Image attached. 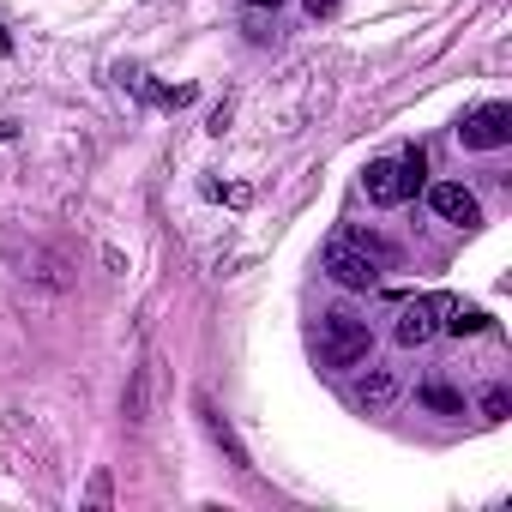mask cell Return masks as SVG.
Segmentation results:
<instances>
[{
	"label": "cell",
	"mask_w": 512,
	"mask_h": 512,
	"mask_svg": "<svg viewBox=\"0 0 512 512\" xmlns=\"http://www.w3.org/2000/svg\"><path fill=\"white\" fill-rule=\"evenodd\" d=\"M434 332H440V302H434V296H422V302H404V308H398L392 338H398L404 350H422Z\"/></svg>",
	"instance_id": "cell-6"
},
{
	"label": "cell",
	"mask_w": 512,
	"mask_h": 512,
	"mask_svg": "<svg viewBox=\"0 0 512 512\" xmlns=\"http://www.w3.org/2000/svg\"><path fill=\"white\" fill-rule=\"evenodd\" d=\"M458 145L464 151H500L512 145V103H482L458 121Z\"/></svg>",
	"instance_id": "cell-4"
},
{
	"label": "cell",
	"mask_w": 512,
	"mask_h": 512,
	"mask_svg": "<svg viewBox=\"0 0 512 512\" xmlns=\"http://www.w3.org/2000/svg\"><path fill=\"white\" fill-rule=\"evenodd\" d=\"M416 398H422L428 410H440V416H464V398H458L452 386H440V380H428V386H422Z\"/></svg>",
	"instance_id": "cell-11"
},
{
	"label": "cell",
	"mask_w": 512,
	"mask_h": 512,
	"mask_svg": "<svg viewBox=\"0 0 512 512\" xmlns=\"http://www.w3.org/2000/svg\"><path fill=\"white\" fill-rule=\"evenodd\" d=\"M434 302H440V332H452V338H470L488 326V314L476 302H458V296H434Z\"/></svg>",
	"instance_id": "cell-8"
},
{
	"label": "cell",
	"mask_w": 512,
	"mask_h": 512,
	"mask_svg": "<svg viewBox=\"0 0 512 512\" xmlns=\"http://www.w3.org/2000/svg\"><path fill=\"white\" fill-rule=\"evenodd\" d=\"M386 266H392V247L374 229H332L320 241V272L338 290H374Z\"/></svg>",
	"instance_id": "cell-1"
},
{
	"label": "cell",
	"mask_w": 512,
	"mask_h": 512,
	"mask_svg": "<svg viewBox=\"0 0 512 512\" xmlns=\"http://www.w3.org/2000/svg\"><path fill=\"white\" fill-rule=\"evenodd\" d=\"M314 350H320L326 368H356V362H368L374 332H368V320L332 308V314H320V326H314Z\"/></svg>",
	"instance_id": "cell-2"
},
{
	"label": "cell",
	"mask_w": 512,
	"mask_h": 512,
	"mask_svg": "<svg viewBox=\"0 0 512 512\" xmlns=\"http://www.w3.org/2000/svg\"><path fill=\"white\" fill-rule=\"evenodd\" d=\"M247 7H284V0H247Z\"/></svg>",
	"instance_id": "cell-15"
},
{
	"label": "cell",
	"mask_w": 512,
	"mask_h": 512,
	"mask_svg": "<svg viewBox=\"0 0 512 512\" xmlns=\"http://www.w3.org/2000/svg\"><path fill=\"white\" fill-rule=\"evenodd\" d=\"M422 169H428L422 145L404 151V157H374V163L362 169V193H368V205H404V199L422 187Z\"/></svg>",
	"instance_id": "cell-3"
},
{
	"label": "cell",
	"mask_w": 512,
	"mask_h": 512,
	"mask_svg": "<svg viewBox=\"0 0 512 512\" xmlns=\"http://www.w3.org/2000/svg\"><path fill=\"white\" fill-rule=\"evenodd\" d=\"M428 205H434L440 223H458V229H476V223H482V199H476L464 181H440V187H428Z\"/></svg>",
	"instance_id": "cell-5"
},
{
	"label": "cell",
	"mask_w": 512,
	"mask_h": 512,
	"mask_svg": "<svg viewBox=\"0 0 512 512\" xmlns=\"http://www.w3.org/2000/svg\"><path fill=\"white\" fill-rule=\"evenodd\" d=\"M332 7H338V0H308V13H314V19H320V13H332Z\"/></svg>",
	"instance_id": "cell-14"
},
{
	"label": "cell",
	"mask_w": 512,
	"mask_h": 512,
	"mask_svg": "<svg viewBox=\"0 0 512 512\" xmlns=\"http://www.w3.org/2000/svg\"><path fill=\"white\" fill-rule=\"evenodd\" d=\"M145 404H151V362L145 368H133V386H127V422H145Z\"/></svg>",
	"instance_id": "cell-10"
},
{
	"label": "cell",
	"mask_w": 512,
	"mask_h": 512,
	"mask_svg": "<svg viewBox=\"0 0 512 512\" xmlns=\"http://www.w3.org/2000/svg\"><path fill=\"white\" fill-rule=\"evenodd\" d=\"M199 416H205V428H211V440H217V446L229 452V464H235V470H247V452H241V440H235V428H229V422H223V416H217V410H211L205 398H199Z\"/></svg>",
	"instance_id": "cell-9"
},
{
	"label": "cell",
	"mask_w": 512,
	"mask_h": 512,
	"mask_svg": "<svg viewBox=\"0 0 512 512\" xmlns=\"http://www.w3.org/2000/svg\"><path fill=\"white\" fill-rule=\"evenodd\" d=\"M91 506H109V470L91 476Z\"/></svg>",
	"instance_id": "cell-13"
},
{
	"label": "cell",
	"mask_w": 512,
	"mask_h": 512,
	"mask_svg": "<svg viewBox=\"0 0 512 512\" xmlns=\"http://www.w3.org/2000/svg\"><path fill=\"white\" fill-rule=\"evenodd\" d=\"M506 416H512V392H506V386L482 392V422H506Z\"/></svg>",
	"instance_id": "cell-12"
},
{
	"label": "cell",
	"mask_w": 512,
	"mask_h": 512,
	"mask_svg": "<svg viewBox=\"0 0 512 512\" xmlns=\"http://www.w3.org/2000/svg\"><path fill=\"white\" fill-rule=\"evenodd\" d=\"M356 404H362V410H392V404H398V374L380 368V362H368V374L356 380Z\"/></svg>",
	"instance_id": "cell-7"
}]
</instances>
